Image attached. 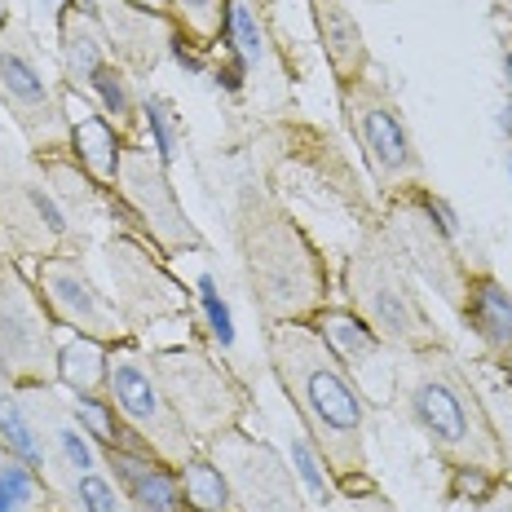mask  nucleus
<instances>
[{"label":"nucleus","instance_id":"obj_1","mask_svg":"<svg viewBox=\"0 0 512 512\" xmlns=\"http://www.w3.org/2000/svg\"><path fill=\"white\" fill-rule=\"evenodd\" d=\"M265 358L301 415L318 460L332 468L336 486L367 495V402L354 384V371L318 340L309 323L265 327Z\"/></svg>","mask_w":512,"mask_h":512},{"label":"nucleus","instance_id":"obj_2","mask_svg":"<svg viewBox=\"0 0 512 512\" xmlns=\"http://www.w3.org/2000/svg\"><path fill=\"white\" fill-rule=\"evenodd\" d=\"M234 248L243 261L248 301L265 327L314 323L318 309H327V256L292 217V208L261 181H243L234 195Z\"/></svg>","mask_w":512,"mask_h":512},{"label":"nucleus","instance_id":"obj_3","mask_svg":"<svg viewBox=\"0 0 512 512\" xmlns=\"http://www.w3.org/2000/svg\"><path fill=\"white\" fill-rule=\"evenodd\" d=\"M407 358V411L420 424V433L429 437L437 460L446 468H482L490 477H508V442L482 402V393L473 389L468 371L446 349Z\"/></svg>","mask_w":512,"mask_h":512},{"label":"nucleus","instance_id":"obj_4","mask_svg":"<svg viewBox=\"0 0 512 512\" xmlns=\"http://www.w3.org/2000/svg\"><path fill=\"white\" fill-rule=\"evenodd\" d=\"M345 296H349V309L380 336V345L402 349V354L446 349L433 314L424 309L420 292H415V283H411V270L402 265V256L389 248L380 226H371L362 234L358 248L349 252Z\"/></svg>","mask_w":512,"mask_h":512},{"label":"nucleus","instance_id":"obj_5","mask_svg":"<svg viewBox=\"0 0 512 512\" xmlns=\"http://www.w3.org/2000/svg\"><path fill=\"white\" fill-rule=\"evenodd\" d=\"M380 234L389 239V248L402 256V265H407L411 274H420V279L460 314L473 270H468V261L460 256V243H455L460 239L455 212L446 208L429 186H420V190H411V195L389 199Z\"/></svg>","mask_w":512,"mask_h":512},{"label":"nucleus","instance_id":"obj_6","mask_svg":"<svg viewBox=\"0 0 512 512\" xmlns=\"http://www.w3.org/2000/svg\"><path fill=\"white\" fill-rule=\"evenodd\" d=\"M106 398L115 402V411L124 415V424L146 442V451L155 460L181 468L186 460H195L204 446L190 433V424L181 420V411L168 398L164 380L155 371V358L146 349L111 345V376H106Z\"/></svg>","mask_w":512,"mask_h":512},{"label":"nucleus","instance_id":"obj_7","mask_svg":"<svg viewBox=\"0 0 512 512\" xmlns=\"http://www.w3.org/2000/svg\"><path fill=\"white\" fill-rule=\"evenodd\" d=\"M62 93H67V84H53L27 31H0V106L9 111V120L18 124V133L27 137V146L40 159L71 155V124Z\"/></svg>","mask_w":512,"mask_h":512},{"label":"nucleus","instance_id":"obj_8","mask_svg":"<svg viewBox=\"0 0 512 512\" xmlns=\"http://www.w3.org/2000/svg\"><path fill=\"white\" fill-rule=\"evenodd\" d=\"M340 102H345L349 128H354L362 159H367V173L384 199H398L429 186L424 181V159L415 151V137L407 120H402V106L389 93V84L362 76L358 84L340 89Z\"/></svg>","mask_w":512,"mask_h":512},{"label":"nucleus","instance_id":"obj_9","mask_svg":"<svg viewBox=\"0 0 512 512\" xmlns=\"http://www.w3.org/2000/svg\"><path fill=\"white\" fill-rule=\"evenodd\" d=\"M155 371L164 380L168 398L199 437V446L221 442V437L239 433V420L248 415V389L230 367H221L204 349H168V354H151Z\"/></svg>","mask_w":512,"mask_h":512},{"label":"nucleus","instance_id":"obj_10","mask_svg":"<svg viewBox=\"0 0 512 512\" xmlns=\"http://www.w3.org/2000/svg\"><path fill=\"white\" fill-rule=\"evenodd\" d=\"M115 195L124 199L133 226L146 234V243L159 248L164 256H186V252H204V234L186 217L177 199V186L168 181V164L146 146L124 142L120 155V177H115Z\"/></svg>","mask_w":512,"mask_h":512},{"label":"nucleus","instance_id":"obj_11","mask_svg":"<svg viewBox=\"0 0 512 512\" xmlns=\"http://www.w3.org/2000/svg\"><path fill=\"white\" fill-rule=\"evenodd\" d=\"M0 234L9 239V252L31 256V261L58 252H84V230L49 190L40 159L5 168V177H0Z\"/></svg>","mask_w":512,"mask_h":512},{"label":"nucleus","instance_id":"obj_12","mask_svg":"<svg viewBox=\"0 0 512 512\" xmlns=\"http://www.w3.org/2000/svg\"><path fill=\"white\" fill-rule=\"evenodd\" d=\"M36 292H40V301H45L53 323L71 327L76 336L102 340V345H128V340H133L128 318L120 314V305L106 301L98 287H93L80 252L40 256L36 261Z\"/></svg>","mask_w":512,"mask_h":512},{"label":"nucleus","instance_id":"obj_13","mask_svg":"<svg viewBox=\"0 0 512 512\" xmlns=\"http://www.w3.org/2000/svg\"><path fill=\"white\" fill-rule=\"evenodd\" d=\"M106 256H111V279H115V292H120V314L128 318L133 332L137 327L164 323V318H186V323H195L190 292L164 265H155L128 234H115Z\"/></svg>","mask_w":512,"mask_h":512},{"label":"nucleus","instance_id":"obj_14","mask_svg":"<svg viewBox=\"0 0 512 512\" xmlns=\"http://www.w3.org/2000/svg\"><path fill=\"white\" fill-rule=\"evenodd\" d=\"M226 455V477L234 486V504L243 512H305V499L296 490L292 468L261 442H243V437H221L212 442Z\"/></svg>","mask_w":512,"mask_h":512},{"label":"nucleus","instance_id":"obj_15","mask_svg":"<svg viewBox=\"0 0 512 512\" xmlns=\"http://www.w3.org/2000/svg\"><path fill=\"white\" fill-rule=\"evenodd\" d=\"M80 9H89L106 31L111 45V62H120L128 76H151L168 49L177 40L173 18L164 14H146L133 0H76Z\"/></svg>","mask_w":512,"mask_h":512},{"label":"nucleus","instance_id":"obj_16","mask_svg":"<svg viewBox=\"0 0 512 512\" xmlns=\"http://www.w3.org/2000/svg\"><path fill=\"white\" fill-rule=\"evenodd\" d=\"M102 464L115 473L111 482L124 490L133 512H190L173 464L155 460V455H137V451H102Z\"/></svg>","mask_w":512,"mask_h":512},{"label":"nucleus","instance_id":"obj_17","mask_svg":"<svg viewBox=\"0 0 512 512\" xmlns=\"http://www.w3.org/2000/svg\"><path fill=\"white\" fill-rule=\"evenodd\" d=\"M62 106H67V124H71V159H76V164L98 181L102 190H115L124 137L115 133L111 120H106L93 102H84L76 89L62 93Z\"/></svg>","mask_w":512,"mask_h":512},{"label":"nucleus","instance_id":"obj_18","mask_svg":"<svg viewBox=\"0 0 512 512\" xmlns=\"http://www.w3.org/2000/svg\"><path fill=\"white\" fill-rule=\"evenodd\" d=\"M309 14H314L318 45H323V58L332 67L336 84L340 89L358 84L371 67V49H367V36H362L354 9H349V0H309Z\"/></svg>","mask_w":512,"mask_h":512},{"label":"nucleus","instance_id":"obj_19","mask_svg":"<svg viewBox=\"0 0 512 512\" xmlns=\"http://www.w3.org/2000/svg\"><path fill=\"white\" fill-rule=\"evenodd\" d=\"M58 53H62V80L76 93L89 89L93 76L111 62V45H106L102 23L89 9H80L76 0H67L58 9Z\"/></svg>","mask_w":512,"mask_h":512},{"label":"nucleus","instance_id":"obj_20","mask_svg":"<svg viewBox=\"0 0 512 512\" xmlns=\"http://www.w3.org/2000/svg\"><path fill=\"white\" fill-rule=\"evenodd\" d=\"M460 318L473 327V336L482 340L486 354L495 362H504L512 354V292L495 279V274L473 270Z\"/></svg>","mask_w":512,"mask_h":512},{"label":"nucleus","instance_id":"obj_21","mask_svg":"<svg viewBox=\"0 0 512 512\" xmlns=\"http://www.w3.org/2000/svg\"><path fill=\"white\" fill-rule=\"evenodd\" d=\"M40 433L45 429H40V420H36V411H31V402L23 398V389H0V451H9L14 460H23L27 468L49 477L53 455Z\"/></svg>","mask_w":512,"mask_h":512},{"label":"nucleus","instance_id":"obj_22","mask_svg":"<svg viewBox=\"0 0 512 512\" xmlns=\"http://www.w3.org/2000/svg\"><path fill=\"white\" fill-rule=\"evenodd\" d=\"M318 332V340H323L332 354L345 362L349 371H362V367H371V362L380 358V336L371 332L367 323L354 314V309H340V305H327V309H318L314 314V323H309Z\"/></svg>","mask_w":512,"mask_h":512},{"label":"nucleus","instance_id":"obj_23","mask_svg":"<svg viewBox=\"0 0 512 512\" xmlns=\"http://www.w3.org/2000/svg\"><path fill=\"white\" fill-rule=\"evenodd\" d=\"M106 376H111V345L76 336L58 349V384H67L76 398L106 393Z\"/></svg>","mask_w":512,"mask_h":512},{"label":"nucleus","instance_id":"obj_24","mask_svg":"<svg viewBox=\"0 0 512 512\" xmlns=\"http://www.w3.org/2000/svg\"><path fill=\"white\" fill-rule=\"evenodd\" d=\"M0 512H58L49 477L0 451Z\"/></svg>","mask_w":512,"mask_h":512},{"label":"nucleus","instance_id":"obj_25","mask_svg":"<svg viewBox=\"0 0 512 512\" xmlns=\"http://www.w3.org/2000/svg\"><path fill=\"white\" fill-rule=\"evenodd\" d=\"M168 18H173L177 36L186 40V45L208 53L226 40L230 0H168Z\"/></svg>","mask_w":512,"mask_h":512},{"label":"nucleus","instance_id":"obj_26","mask_svg":"<svg viewBox=\"0 0 512 512\" xmlns=\"http://www.w3.org/2000/svg\"><path fill=\"white\" fill-rule=\"evenodd\" d=\"M177 477H181V490H186L190 512H234V486H230L226 468L217 460H208V451H199L195 460L181 464Z\"/></svg>","mask_w":512,"mask_h":512},{"label":"nucleus","instance_id":"obj_27","mask_svg":"<svg viewBox=\"0 0 512 512\" xmlns=\"http://www.w3.org/2000/svg\"><path fill=\"white\" fill-rule=\"evenodd\" d=\"M89 93L98 98L102 115L111 120V128L124 137V142H133L137 133V120H142V102L133 98V80H128V71L120 67V62H106V67L93 76Z\"/></svg>","mask_w":512,"mask_h":512},{"label":"nucleus","instance_id":"obj_28","mask_svg":"<svg viewBox=\"0 0 512 512\" xmlns=\"http://www.w3.org/2000/svg\"><path fill=\"white\" fill-rule=\"evenodd\" d=\"M221 45H234V53H239V67H261L265 58V40H261V27H256L248 0H230V23H226V40Z\"/></svg>","mask_w":512,"mask_h":512},{"label":"nucleus","instance_id":"obj_29","mask_svg":"<svg viewBox=\"0 0 512 512\" xmlns=\"http://www.w3.org/2000/svg\"><path fill=\"white\" fill-rule=\"evenodd\" d=\"M142 124L151 128V137H155V155L164 159V164H173L177 146H181V124H177L173 102H168L164 93H151V98H142Z\"/></svg>","mask_w":512,"mask_h":512},{"label":"nucleus","instance_id":"obj_30","mask_svg":"<svg viewBox=\"0 0 512 512\" xmlns=\"http://www.w3.org/2000/svg\"><path fill=\"white\" fill-rule=\"evenodd\" d=\"M71 504L76 512H124L128 499L106 473H84L71 482Z\"/></svg>","mask_w":512,"mask_h":512},{"label":"nucleus","instance_id":"obj_31","mask_svg":"<svg viewBox=\"0 0 512 512\" xmlns=\"http://www.w3.org/2000/svg\"><path fill=\"white\" fill-rule=\"evenodd\" d=\"M446 473H451V499H468V504H486L504 486V477H490L482 468H446Z\"/></svg>","mask_w":512,"mask_h":512},{"label":"nucleus","instance_id":"obj_32","mask_svg":"<svg viewBox=\"0 0 512 512\" xmlns=\"http://www.w3.org/2000/svg\"><path fill=\"white\" fill-rule=\"evenodd\" d=\"M199 305L208 309V332H212V340H217L221 349H230V345H234L230 309H226V301L217 296V283H212V274H204V279H199Z\"/></svg>","mask_w":512,"mask_h":512},{"label":"nucleus","instance_id":"obj_33","mask_svg":"<svg viewBox=\"0 0 512 512\" xmlns=\"http://www.w3.org/2000/svg\"><path fill=\"white\" fill-rule=\"evenodd\" d=\"M292 460H296V468H301V477H305V482H309V486H314V490H318V495H323V499H327V495H332V490H336V486H332V482H327V477H323V473H318V464H323V460H318V451H314V455H309V451H305V446H301V442H296V446H292Z\"/></svg>","mask_w":512,"mask_h":512},{"label":"nucleus","instance_id":"obj_34","mask_svg":"<svg viewBox=\"0 0 512 512\" xmlns=\"http://www.w3.org/2000/svg\"><path fill=\"white\" fill-rule=\"evenodd\" d=\"M358 512H398V508H393L380 490H367V495H358Z\"/></svg>","mask_w":512,"mask_h":512},{"label":"nucleus","instance_id":"obj_35","mask_svg":"<svg viewBox=\"0 0 512 512\" xmlns=\"http://www.w3.org/2000/svg\"><path fill=\"white\" fill-rule=\"evenodd\" d=\"M482 512H512V490H495V495L486 499Z\"/></svg>","mask_w":512,"mask_h":512},{"label":"nucleus","instance_id":"obj_36","mask_svg":"<svg viewBox=\"0 0 512 512\" xmlns=\"http://www.w3.org/2000/svg\"><path fill=\"white\" fill-rule=\"evenodd\" d=\"M504 76H508V89H512V27L504 31Z\"/></svg>","mask_w":512,"mask_h":512},{"label":"nucleus","instance_id":"obj_37","mask_svg":"<svg viewBox=\"0 0 512 512\" xmlns=\"http://www.w3.org/2000/svg\"><path fill=\"white\" fill-rule=\"evenodd\" d=\"M137 9H146V14H164L168 18V0H133Z\"/></svg>","mask_w":512,"mask_h":512},{"label":"nucleus","instance_id":"obj_38","mask_svg":"<svg viewBox=\"0 0 512 512\" xmlns=\"http://www.w3.org/2000/svg\"><path fill=\"white\" fill-rule=\"evenodd\" d=\"M490 5H495V9H499V14H504V18H508V27H512V0H490Z\"/></svg>","mask_w":512,"mask_h":512},{"label":"nucleus","instance_id":"obj_39","mask_svg":"<svg viewBox=\"0 0 512 512\" xmlns=\"http://www.w3.org/2000/svg\"><path fill=\"white\" fill-rule=\"evenodd\" d=\"M499 120H504V128H508V142H512V102L504 106V115H499Z\"/></svg>","mask_w":512,"mask_h":512},{"label":"nucleus","instance_id":"obj_40","mask_svg":"<svg viewBox=\"0 0 512 512\" xmlns=\"http://www.w3.org/2000/svg\"><path fill=\"white\" fill-rule=\"evenodd\" d=\"M9 27V9H5V0H0V31Z\"/></svg>","mask_w":512,"mask_h":512},{"label":"nucleus","instance_id":"obj_41","mask_svg":"<svg viewBox=\"0 0 512 512\" xmlns=\"http://www.w3.org/2000/svg\"><path fill=\"white\" fill-rule=\"evenodd\" d=\"M499 367H504V376H508V384H512V354H508L504 362H499Z\"/></svg>","mask_w":512,"mask_h":512}]
</instances>
